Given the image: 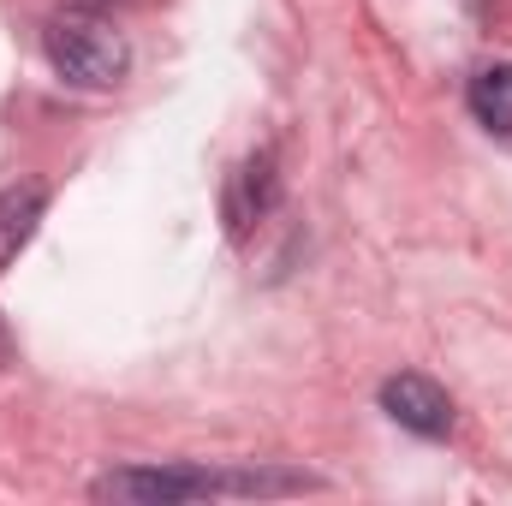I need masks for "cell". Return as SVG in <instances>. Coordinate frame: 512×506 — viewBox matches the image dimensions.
Segmentation results:
<instances>
[{
	"label": "cell",
	"instance_id": "1",
	"mask_svg": "<svg viewBox=\"0 0 512 506\" xmlns=\"http://www.w3.org/2000/svg\"><path fill=\"white\" fill-rule=\"evenodd\" d=\"M42 54H48V66H54L66 84H78V90H114L131 66L126 36H120L102 12H90V6L54 12L48 30H42Z\"/></svg>",
	"mask_w": 512,
	"mask_h": 506
},
{
	"label": "cell",
	"instance_id": "2",
	"mask_svg": "<svg viewBox=\"0 0 512 506\" xmlns=\"http://www.w3.org/2000/svg\"><path fill=\"white\" fill-rule=\"evenodd\" d=\"M382 411L399 429L423 435V441H441V435L453 429V399H447V387L429 381V376H411V370L382 381Z\"/></svg>",
	"mask_w": 512,
	"mask_h": 506
},
{
	"label": "cell",
	"instance_id": "3",
	"mask_svg": "<svg viewBox=\"0 0 512 506\" xmlns=\"http://www.w3.org/2000/svg\"><path fill=\"white\" fill-rule=\"evenodd\" d=\"M274 197H280V179H274V155H268V149H256L251 161L233 173V185H227V227L245 239L256 221L274 209Z\"/></svg>",
	"mask_w": 512,
	"mask_h": 506
},
{
	"label": "cell",
	"instance_id": "4",
	"mask_svg": "<svg viewBox=\"0 0 512 506\" xmlns=\"http://www.w3.org/2000/svg\"><path fill=\"white\" fill-rule=\"evenodd\" d=\"M42 209H48V191H42V185H12V191L0 197V268L30 245Z\"/></svg>",
	"mask_w": 512,
	"mask_h": 506
},
{
	"label": "cell",
	"instance_id": "5",
	"mask_svg": "<svg viewBox=\"0 0 512 506\" xmlns=\"http://www.w3.org/2000/svg\"><path fill=\"white\" fill-rule=\"evenodd\" d=\"M471 114L489 131H512V66H483L471 78Z\"/></svg>",
	"mask_w": 512,
	"mask_h": 506
},
{
	"label": "cell",
	"instance_id": "6",
	"mask_svg": "<svg viewBox=\"0 0 512 506\" xmlns=\"http://www.w3.org/2000/svg\"><path fill=\"white\" fill-rule=\"evenodd\" d=\"M12 364V334H6V322H0V370Z\"/></svg>",
	"mask_w": 512,
	"mask_h": 506
}]
</instances>
